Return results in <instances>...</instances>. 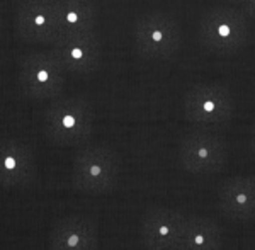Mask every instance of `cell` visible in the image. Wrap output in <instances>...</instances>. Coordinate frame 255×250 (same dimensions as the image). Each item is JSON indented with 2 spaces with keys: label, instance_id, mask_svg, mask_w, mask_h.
Wrapping results in <instances>:
<instances>
[{
  "label": "cell",
  "instance_id": "1",
  "mask_svg": "<svg viewBox=\"0 0 255 250\" xmlns=\"http://www.w3.org/2000/svg\"><path fill=\"white\" fill-rule=\"evenodd\" d=\"M197 39L215 55H235L252 41V15L235 5L211 7L199 20Z\"/></svg>",
  "mask_w": 255,
  "mask_h": 250
},
{
  "label": "cell",
  "instance_id": "2",
  "mask_svg": "<svg viewBox=\"0 0 255 250\" xmlns=\"http://www.w3.org/2000/svg\"><path fill=\"white\" fill-rule=\"evenodd\" d=\"M96 114L82 97H56L43 114V133L55 146L85 145L94 133Z\"/></svg>",
  "mask_w": 255,
  "mask_h": 250
},
{
  "label": "cell",
  "instance_id": "3",
  "mask_svg": "<svg viewBox=\"0 0 255 250\" xmlns=\"http://www.w3.org/2000/svg\"><path fill=\"white\" fill-rule=\"evenodd\" d=\"M121 162L118 153L104 145L80 148L72 163L73 189L85 194H109L116 189Z\"/></svg>",
  "mask_w": 255,
  "mask_h": 250
},
{
  "label": "cell",
  "instance_id": "4",
  "mask_svg": "<svg viewBox=\"0 0 255 250\" xmlns=\"http://www.w3.org/2000/svg\"><path fill=\"white\" fill-rule=\"evenodd\" d=\"M17 82L22 94L32 101H53L61 96L67 72L48 51H32L19 63Z\"/></svg>",
  "mask_w": 255,
  "mask_h": 250
},
{
  "label": "cell",
  "instance_id": "5",
  "mask_svg": "<svg viewBox=\"0 0 255 250\" xmlns=\"http://www.w3.org/2000/svg\"><path fill=\"white\" fill-rule=\"evenodd\" d=\"M133 38L136 53L141 58L168 60L180 50L182 29L172 15L163 12H148L138 17Z\"/></svg>",
  "mask_w": 255,
  "mask_h": 250
},
{
  "label": "cell",
  "instance_id": "6",
  "mask_svg": "<svg viewBox=\"0 0 255 250\" xmlns=\"http://www.w3.org/2000/svg\"><path fill=\"white\" fill-rule=\"evenodd\" d=\"M184 118L201 126L223 125L235 116L237 101L232 90L220 84H196L186 92Z\"/></svg>",
  "mask_w": 255,
  "mask_h": 250
},
{
  "label": "cell",
  "instance_id": "7",
  "mask_svg": "<svg viewBox=\"0 0 255 250\" xmlns=\"http://www.w3.org/2000/svg\"><path fill=\"white\" fill-rule=\"evenodd\" d=\"M179 162L194 175H211L225 169L228 146L221 136L209 131H189L179 141Z\"/></svg>",
  "mask_w": 255,
  "mask_h": 250
},
{
  "label": "cell",
  "instance_id": "8",
  "mask_svg": "<svg viewBox=\"0 0 255 250\" xmlns=\"http://www.w3.org/2000/svg\"><path fill=\"white\" fill-rule=\"evenodd\" d=\"M49 53L60 61L67 75L87 77L99 68L102 58L101 39L96 31L72 36H58L49 44Z\"/></svg>",
  "mask_w": 255,
  "mask_h": 250
},
{
  "label": "cell",
  "instance_id": "9",
  "mask_svg": "<svg viewBox=\"0 0 255 250\" xmlns=\"http://www.w3.org/2000/svg\"><path fill=\"white\" fill-rule=\"evenodd\" d=\"M15 31L26 43L49 46L60 36L55 0H17Z\"/></svg>",
  "mask_w": 255,
  "mask_h": 250
},
{
  "label": "cell",
  "instance_id": "10",
  "mask_svg": "<svg viewBox=\"0 0 255 250\" xmlns=\"http://www.w3.org/2000/svg\"><path fill=\"white\" fill-rule=\"evenodd\" d=\"M187 216L165 206H151L139 221V239L146 250H175Z\"/></svg>",
  "mask_w": 255,
  "mask_h": 250
},
{
  "label": "cell",
  "instance_id": "11",
  "mask_svg": "<svg viewBox=\"0 0 255 250\" xmlns=\"http://www.w3.org/2000/svg\"><path fill=\"white\" fill-rule=\"evenodd\" d=\"M36 177L34 151L27 143L15 138L0 140V187L22 189Z\"/></svg>",
  "mask_w": 255,
  "mask_h": 250
},
{
  "label": "cell",
  "instance_id": "12",
  "mask_svg": "<svg viewBox=\"0 0 255 250\" xmlns=\"http://www.w3.org/2000/svg\"><path fill=\"white\" fill-rule=\"evenodd\" d=\"M218 210L225 218L250 223L255 216L254 175H232L218 187Z\"/></svg>",
  "mask_w": 255,
  "mask_h": 250
},
{
  "label": "cell",
  "instance_id": "13",
  "mask_svg": "<svg viewBox=\"0 0 255 250\" xmlns=\"http://www.w3.org/2000/svg\"><path fill=\"white\" fill-rule=\"evenodd\" d=\"M97 223L84 215H68L56 220L48 235L49 250H97Z\"/></svg>",
  "mask_w": 255,
  "mask_h": 250
},
{
  "label": "cell",
  "instance_id": "14",
  "mask_svg": "<svg viewBox=\"0 0 255 250\" xmlns=\"http://www.w3.org/2000/svg\"><path fill=\"white\" fill-rule=\"evenodd\" d=\"M55 12L60 36L96 31L97 7L94 0H55Z\"/></svg>",
  "mask_w": 255,
  "mask_h": 250
},
{
  "label": "cell",
  "instance_id": "15",
  "mask_svg": "<svg viewBox=\"0 0 255 250\" xmlns=\"http://www.w3.org/2000/svg\"><path fill=\"white\" fill-rule=\"evenodd\" d=\"M223 233L216 221L208 216L191 215L186 218L175 250H221Z\"/></svg>",
  "mask_w": 255,
  "mask_h": 250
},
{
  "label": "cell",
  "instance_id": "16",
  "mask_svg": "<svg viewBox=\"0 0 255 250\" xmlns=\"http://www.w3.org/2000/svg\"><path fill=\"white\" fill-rule=\"evenodd\" d=\"M226 2H230L232 5L240 7V9L247 10V12H249V14L254 17V5H255V0H226Z\"/></svg>",
  "mask_w": 255,
  "mask_h": 250
}]
</instances>
